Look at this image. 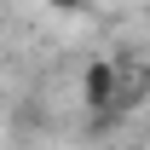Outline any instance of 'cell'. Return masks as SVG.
I'll list each match as a JSON object with an SVG mask.
<instances>
[{
  "label": "cell",
  "instance_id": "cell-1",
  "mask_svg": "<svg viewBox=\"0 0 150 150\" xmlns=\"http://www.w3.org/2000/svg\"><path fill=\"white\" fill-rule=\"evenodd\" d=\"M58 6H75V0H58Z\"/></svg>",
  "mask_w": 150,
  "mask_h": 150
}]
</instances>
